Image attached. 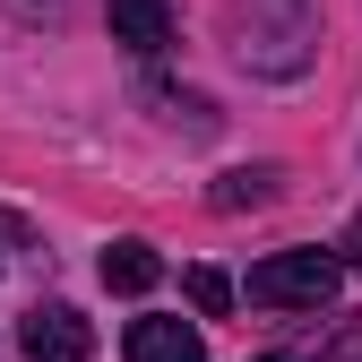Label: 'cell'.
<instances>
[{"label":"cell","mask_w":362,"mask_h":362,"mask_svg":"<svg viewBox=\"0 0 362 362\" xmlns=\"http://www.w3.org/2000/svg\"><path fill=\"white\" fill-rule=\"evenodd\" d=\"M276 164H233V173H216V190H207V207L216 216H242V207H267V199H276Z\"/></svg>","instance_id":"5b68a950"},{"label":"cell","mask_w":362,"mask_h":362,"mask_svg":"<svg viewBox=\"0 0 362 362\" xmlns=\"http://www.w3.org/2000/svg\"><path fill=\"white\" fill-rule=\"evenodd\" d=\"M104 26H112V43H121V52L156 61L164 43H173V0H104Z\"/></svg>","instance_id":"3957f363"},{"label":"cell","mask_w":362,"mask_h":362,"mask_svg":"<svg viewBox=\"0 0 362 362\" xmlns=\"http://www.w3.org/2000/svg\"><path fill=\"white\" fill-rule=\"evenodd\" d=\"M121 354H129V362H207L199 328H181V320H129Z\"/></svg>","instance_id":"277c9868"},{"label":"cell","mask_w":362,"mask_h":362,"mask_svg":"<svg viewBox=\"0 0 362 362\" xmlns=\"http://www.w3.org/2000/svg\"><path fill=\"white\" fill-rule=\"evenodd\" d=\"M267 362H285V354H267Z\"/></svg>","instance_id":"30bf717a"},{"label":"cell","mask_w":362,"mask_h":362,"mask_svg":"<svg viewBox=\"0 0 362 362\" xmlns=\"http://www.w3.org/2000/svg\"><path fill=\"white\" fill-rule=\"evenodd\" d=\"M18 354L26 362H86L95 354V328H86V310H69V302H35L26 328H18Z\"/></svg>","instance_id":"7a4b0ae2"},{"label":"cell","mask_w":362,"mask_h":362,"mask_svg":"<svg viewBox=\"0 0 362 362\" xmlns=\"http://www.w3.org/2000/svg\"><path fill=\"white\" fill-rule=\"evenodd\" d=\"M337 285H345V259L337 250H276V259L250 267V302L259 310H320Z\"/></svg>","instance_id":"6da1fadb"},{"label":"cell","mask_w":362,"mask_h":362,"mask_svg":"<svg viewBox=\"0 0 362 362\" xmlns=\"http://www.w3.org/2000/svg\"><path fill=\"white\" fill-rule=\"evenodd\" d=\"M181 285H190V302L207 310V320H224V310H233V276H216V267H190Z\"/></svg>","instance_id":"52a82bcc"},{"label":"cell","mask_w":362,"mask_h":362,"mask_svg":"<svg viewBox=\"0 0 362 362\" xmlns=\"http://www.w3.org/2000/svg\"><path fill=\"white\" fill-rule=\"evenodd\" d=\"M156 276H164L156 242H112V250H104V285H112V293H147Z\"/></svg>","instance_id":"8992f818"},{"label":"cell","mask_w":362,"mask_h":362,"mask_svg":"<svg viewBox=\"0 0 362 362\" xmlns=\"http://www.w3.org/2000/svg\"><path fill=\"white\" fill-rule=\"evenodd\" d=\"M345 267L362 276V216H354V233H345Z\"/></svg>","instance_id":"9c48e42d"},{"label":"cell","mask_w":362,"mask_h":362,"mask_svg":"<svg viewBox=\"0 0 362 362\" xmlns=\"http://www.w3.org/2000/svg\"><path fill=\"white\" fill-rule=\"evenodd\" d=\"M320 362H362V320H345V328L320 345Z\"/></svg>","instance_id":"ba28073f"}]
</instances>
